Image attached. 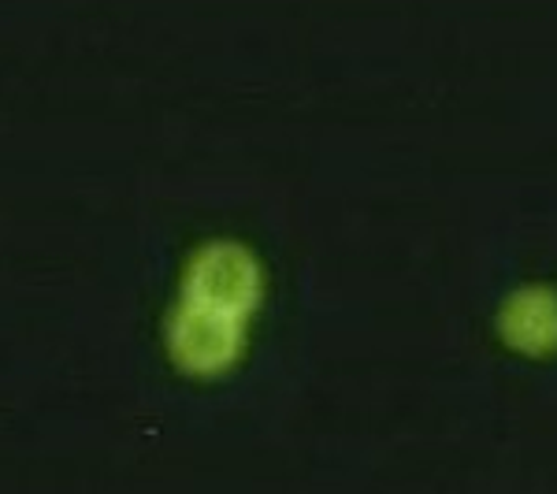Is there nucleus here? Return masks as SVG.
Wrapping results in <instances>:
<instances>
[{
    "mask_svg": "<svg viewBox=\"0 0 557 494\" xmlns=\"http://www.w3.org/2000/svg\"><path fill=\"white\" fill-rule=\"evenodd\" d=\"M502 338L520 354H554L557 349V291L528 286L502 309Z\"/></svg>",
    "mask_w": 557,
    "mask_h": 494,
    "instance_id": "2",
    "label": "nucleus"
},
{
    "mask_svg": "<svg viewBox=\"0 0 557 494\" xmlns=\"http://www.w3.org/2000/svg\"><path fill=\"white\" fill-rule=\"evenodd\" d=\"M264 301V268L235 238L201 242L186 257L164 317L168 361L190 380H220L242 361L249 320Z\"/></svg>",
    "mask_w": 557,
    "mask_h": 494,
    "instance_id": "1",
    "label": "nucleus"
}]
</instances>
